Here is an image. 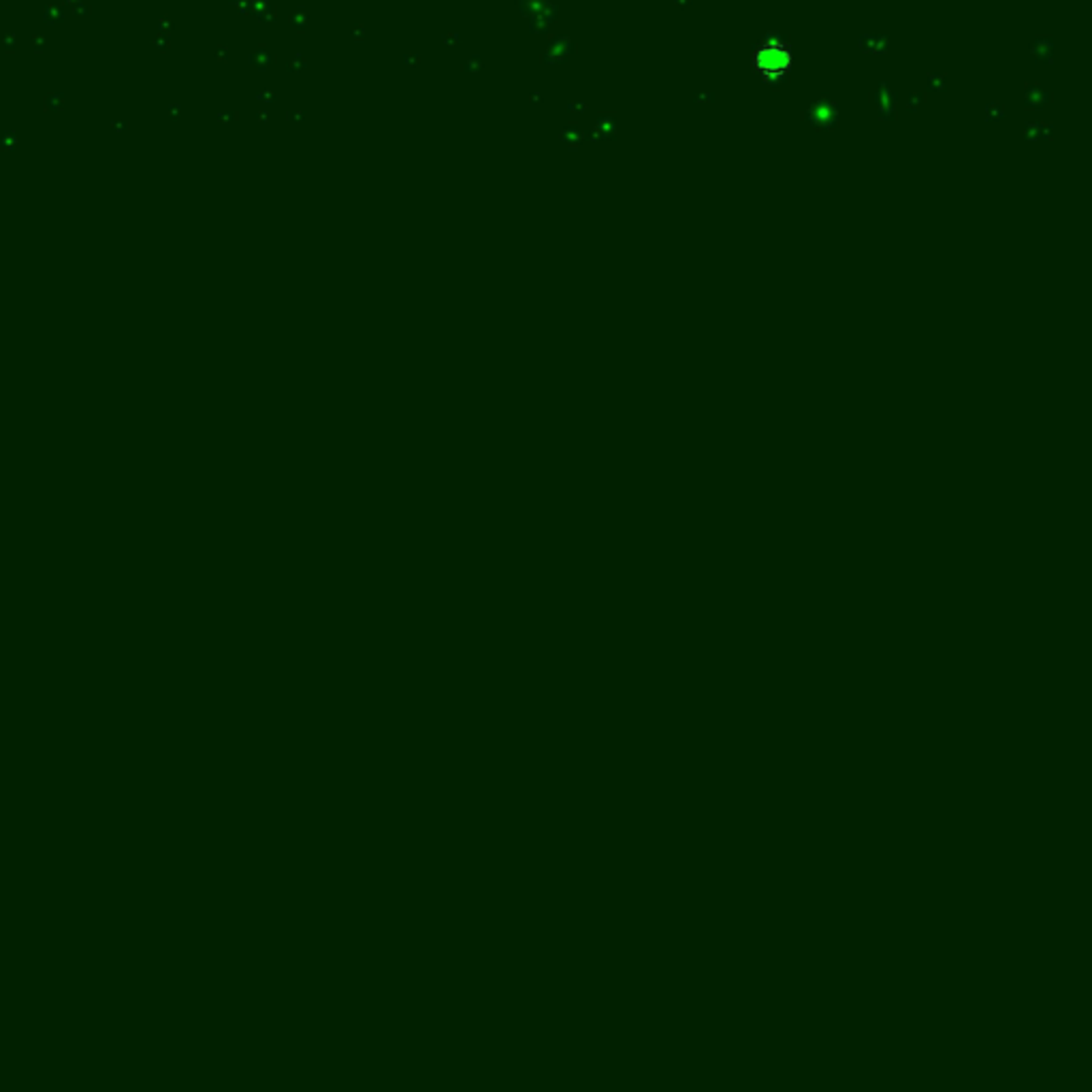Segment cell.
I'll list each match as a JSON object with an SVG mask.
<instances>
[{
	"instance_id": "6da1fadb",
	"label": "cell",
	"mask_w": 1092,
	"mask_h": 1092,
	"mask_svg": "<svg viewBox=\"0 0 1092 1092\" xmlns=\"http://www.w3.org/2000/svg\"><path fill=\"white\" fill-rule=\"evenodd\" d=\"M755 67L757 71L767 75L770 80L781 78V75L788 73L791 67L790 47L783 45L781 41H768V43H764L760 50H757Z\"/></svg>"
}]
</instances>
